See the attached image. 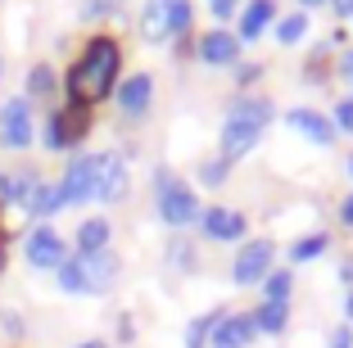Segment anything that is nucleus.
Here are the masks:
<instances>
[{"mask_svg": "<svg viewBox=\"0 0 353 348\" xmlns=\"http://www.w3.org/2000/svg\"><path fill=\"white\" fill-rule=\"evenodd\" d=\"M272 118H276V104H272L268 95H240V100H231L227 123H222V158H227V163L245 158V154L263 141V127H268Z\"/></svg>", "mask_w": 353, "mask_h": 348, "instance_id": "2", "label": "nucleus"}, {"mask_svg": "<svg viewBox=\"0 0 353 348\" xmlns=\"http://www.w3.org/2000/svg\"><path fill=\"white\" fill-rule=\"evenodd\" d=\"M331 249V236L326 231H312V236H299L290 245V263H312V258H322Z\"/></svg>", "mask_w": 353, "mask_h": 348, "instance_id": "22", "label": "nucleus"}, {"mask_svg": "<svg viewBox=\"0 0 353 348\" xmlns=\"http://www.w3.org/2000/svg\"><path fill=\"white\" fill-rule=\"evenodd\" d=\"M54 91V68L50 63H37V68L28 72V100L32 95H50Z\"/></svg>", "mask_w": 353, "mask_h": 348, "instance_id": "27", "label": "nucleus"}, {"mask_svg": "<svg viewBox=\"0 0 353 348\" xmlns=\"http://www.w3.org/2000/svg\"><path fill=\"white\" fill-rule=\"evenodd\" d=\"M208 5H213V0H208Z\"/></svg>", "mask_w": 353, "mask_h": 348, "instance_id": "44", "label": "nucleus"}, {"mask_svg": "<svg viewBox=\"0 0 353 348\" xmlns=\"http://www.w3.org/2000/svg\"><path fill=\"white\" fill-rule=\"evenodd\" d=\"M285 123H290L294 132L303 136V141L322 145V150H326V145L335 141V136H340V132H335V123H331V118H326V113H317V109H308V104H299V109H290V113H285Z\"/></svg>", "mask_w": 353, "mask_h": 348, "instance_id": "13", "label": "nucleus"}, {"mask_svg": "<svg viewBox=\"0 0 353 348\" xmlns=\"http://www.w3.org/2000/svg\"><path fill=\"white\" fill-rule=\"evenodd\" d=\"M331 10L340 14V19H353V0H331Z\"/></svg>", "mask_w": 353, "mask_h": 348, "instance_id": "36", "label": "nucleus"}, {"mask_svg": "<svg viewBox=\"0 0 353 348\" xmlns=\"http://www.w3.org/2000/svg\"><path fill=\"white\" fill-rule=\"evenodd\" d=\"M37 185H41V176L32 172V167H14V172L0 176V204H19V208H28L32 195H37Z\"/></svg>", "mask_w": 353, "mask_h": 348, "instance_id": "16", "label": "nucleus"}, {"mask_svg": "<svg viewBox=\"0 0 353 348\" xmlns=\"http://www.w3.org/2000/svg\"><path fill=\"white\" fill-rule=\"evenodd\" d=\"M114 100H118V109H123V118H127V123L145 118L150 100H154V77H150V72H132L127 82H118Z\"/></svg>", "mask_w": 353, "mask_h": 348, "instance_id": "12", "label": "nucleus"}, {"mask_svg": "<svg viewBox=\"0 0 353 348\" xmlns=\"http://www.w3.org/2000/svg\"><path fill=\"white\" fill-rule=\"evenodd\" d=\"M0 77H5V59H0Z\"/></svg>", "mask_w": 353, "mask_h": 348, "instance_id": "43", "label": "nucleus"}, {"mask_svg": "<svg viewBox=\"0 0 353 348\" xmlns=\"http://www.w3.org/2000/svg\"><path fill=\"white\" fill-rule=\"evenodd\" d=\"M326 348H353V326H349V321L331 330V344H326Z\"/></svg>", "mask_w": 353, "mask_h": 348, "instance_id": "31", "label": "nucleus"}, {"mask_svg": "<svg viewBox=\"0 0 353 348\" xmlns=\"http://www.w3.org/2000/svg\"><path fill=\"white\" fill-rule=\"evenodd\" d=\"M340 222H344V226H353V190L340 199Z\"/></svg>", "mask_w": 353, "mask_h": 348, "instance_id": "34", "label": "nucleus"}, {"mask_svg": "<svg viewBox=\"0 0 353 348\" xmlns=\"http://www.w3.org/2000/svg\"><path fill=\"white\" fill-rule=\"evenodd\" d=\"M109 236H114L109 217H86V222L77 226V254H100V249H109Z\"/></svg>", "mask_w": 353, "mask_h": 348, "instance_id": "19", "label": "nucleus"}, {"mask_svg": "<svg viewBox=\"0 0 353 348\" xmlns=\"http://www.w3.org/2000/svg\"><path fill=\"white\" fill-rule=\"evenodd\" d=\"M236 77H240V86H254L263 77V68L259 63H236Z\"/></svg>", "mask_w": 353, "mask_h": 348, "instance_id": "32", "label": "nucleus"}, {"mask_svg": "<svg viewBox=\"0 0 353 348\" xmlns=\"http://www.w3.org/2000/svg\"><path fill=\"white\" fill-rule=\"evenodd\" d=\"M86 132H91V104L63 100V109H54L50 123H46V145L50 150H73Z\"/></svg>", "mask_w": 353, "mask_h": 348, "instance_id": "6", "label": "nucleus"}, {"mask_svg": "<svg viewBox=\"0 0 353 348\" xmlns=\"http://www.w3.org/2000/svg\"><path fill=\"white\" fill-rule=\"evenodd\" d=\"M340 72H344V77H349V82H353V45H349V50L340 54Z\"/></svg>", "mask_w": 353, "mask_h": 348, "instance_id": "35", "label": "nucleus"}, {"mask_svg": "<svg viewBox=\"0 0 353 348\" xmlns=\"http://www.w3.org/2000/svg\"><path fill=\"white\" fill-rule=\"evenodd\" d=\"M236 19H240L236 37H240V45H245V41H259V37L281 19V14H276V5H272V0H245V10H240Z\"/></svg>", "mask_w": 353, "mask_h": 348, "instance_id": "15", "label": "nucleus"}, {"mask_svg": "<svg viewBox=\"0 0 353 348\" xmlns=\"http://www.w3.org/2000/svg\"><path fill=\"white\" fill-rule=\"evenodd\" d=\"M154 190H159V217H163L172 231L199 222V199H195V190H190L181 176L159 172V176H154Z\"/></svg>", "mask_w": 353, "mask_h": 348, "instance_id": "4", "label": "nucleus"}, {"mask_svg": "<svg viewBox=\"0 0 353 348\" xmlns=\"http://www.w3.org/2000/svg\"><path fill=\"white\" fill-rule=\"evenodd\" d=\"M77 348H104V339H86V344H77Z\"/></svg>", "mask_w": 353, "mask_h": 348, "instance_id": "39", "label": "nucleus"}, {"mask_svg": "<svg viewBox=\"0 0 353 348\" xmlns=\"http://www.w3.org/2000/svg\"><path fill=\"white\" fill-rule=\"evenodd\" d=\"M190 23H195V14H190V0H172V37L190 32Z\"/></svg>", "mask_w": 353, "mask_h": 348, "instance_id": "28", "label": "nucleus"}, {"mask_svg": "<svg viewBox=\"0 0 353 348\" xmlns=\"http://www.w3.org/2000/svg\"><path fill=\"white\" fill-rule=\"evenodd\" d=\"M240 0H213V19H231Z\"/></svg>", "mask_w": 353, "mask_h": 348, "instance_id": "33", "label": "nucleus"}, {"mask_svg": "<svg viewBox=\"0 0 353 348\" xmlns=\"http://www.w3.org/2000/svg\"><path fill=\"white\" fill-rule=\"evenodd\" d=\"M118 72H123V45L114 37H91L68 68V100L77 104H100L118 91Z\"/></svg>", "mask_w": 353, "mask_h": 348, "instance_id": "1", "label": "nucleus"}, {"mask_svg": "<svg viewBox=\"0 0 353 348\" xmlns=\"http://www.w3.org/2000/svg\"><path fill=\"white\" fill-rule=\"evenodd\" d=\"M227 172H231V163L222 158V154H218V158H204V163L195 167L199 185H222V181H227Z\"/></svg>", "mask_w": 353, "mask_h": 348, "instance_id": "26", "label": "nucleus"}, {"mask_svg": "<svg viewBox=\"0 0 353 348\" xmlns=\"http://www.w3.org/2000/svg\"><path fill=\"white\" fill-rule=\"evenodd\" d=\"M59 208H63V199H59V185H37V195H32V204H28V217L46 222V217H54Z\"/></svg>", "mask_w": 353, "mask_h": 348, "instance_id": "23", "label": "nucleus"}, {"mask_svg": "<svg viewBox=\"0 0 353 348\" xmlns=\"http://www.w3.org/2000/svg\"><path fill=\"white\" fill-rule=\"evenodd\" d=\"M227 317L222 307H213L208 317H195L190 321V330H186V348H208V339H213V330H218V321Z\"/></svg>", "mask_w": 353, "mask_h": 348, "instance_id": "24", "label": "nucleus"}, {"mask_svg": "<svg viewBox=\"0 0 353 348\" xmlns=\"http://www.w3.org/2000/svg\"><path fill=\"white\" fill-rule=\"evenodd\" d=\"M299 5H303V14H308V10H312V5H326V0H299Z\"/></svg>", "mask_w": 353, "mask_h": 348, "instance_id": "41", "label": "nucleus"}, {"mask_svg": "<svg viewBox=\"0 0 353 348\" xmlns=\"http://www.w3.org/2000/svg\"><path fill=\"white\" fill-rule=\"evenodd\" d=\"M240 37L236 32H227V28H208L204 37L195 41V54H199V63H208V68H236L240 63Z\"/></svg>", "mask_w": 353, "mask_h": 348, "instance_id": "11", "label": "nucleus"}, {"mask_svg": "<svg viewBox=\"0 0 353 348\" xmlns=\"http://www.w3.org/2000/svg\"><path fill=\"white\" fill-rule=\"evenodd\" d=\"M0 272H5V231H0Z\"/></svg>", "mask_w": 353, "mask_h": 348, "instance_id": "40", "label": "nucleus"}, {"mask_svg": "<svg viewBox=\"0 0 353 348\" xmlns=\"http://www.w3.org/2000/svg\"><path fill=\"white\" fill-rule=\"evenodd\" d=\"M118 280V258L109 249L100 254H77L59 267V289L63 294H104Z\"/></svg>", "mask_w": 353, "mask_h": 348, "instance_id": "3", "label": "nucleus"}, {"mask_svg": "<svg viewBox=\"0 0 353 348\" xmlns=\"http://www.w3.org/2000/svg\"><path fill=\"white\" fill-rule=\"evenodd\" d=\"M127 195V163L118 150H104V154H91V190L86 199L91 204H123Z\"/></svg>", "mask_w": 353, "mask_h": 348, "instance_id": "5", "label": "nucleus"}, {"mask_svg": "<svg viewBox=\"0 0 353 348\" xmlns=\"http://www.w3.org/2000/svg\"><path fill=\"white\" fill-rule=\"evenodd\" d=\"M340 280H344V285H349V289H353V258H349V263H344V267H340Z\"/></svg>", "mask_w": 353, "mask_h": 348, "instance_id": "37", "label": "nucleus"}, {"mask_svg": "<svg viewBox=\"0 0 353 348\" xmlns=\"http://www.w3.org/2000/svg\"><path fill=\"white\" fill-rule=\"evenodd\" d=\"M263 289H268V303H285L290 298V289H294V272H285V267H272L268 276H263Z\"/></svg>", "mask_w": 353, "mask_h": 348, "instance_id": "25", "label": "nucleus"}, {"mask_svg": "<svg viewBox=\"0 0 353 348\" xmlns=\"http://www.w3.org/2000/svg\"><path fill=\"white\" fill-rule=\"evenodd\" d=\"M199 231L208 240H218V245H240L250 236V222H245V213H236L227 204H208V208H199Z\"/></svg>", "mask_w": 353, "mask_h": 348, "instance_id": "9", "label": "nucleus"}, {"mask_svg": "<svg viewBox=\"0 0 353 348\" xmlns=\"http://www.w3.org/2000/svg\"><path fill=\"white\" fill-rule=\"evenodd\" d=\"M308 23H312L308 14L294 10V14H281V19L272 23V32H276V41H281V45H299L303 37H308Z\"/></svg>", "mask_w": 353, "mask_h": 348, "instance_id": "21", "label": "nucleus"}, {"mask_svg": "<svg viewBox=\"0 0 353 348\" xmlns=\"http://www.w3.org/2000/svg\"><path fill=\"white\" fill-rule=\"evenodd\" d=\"M272 258H276L272 240H245L236 249V263H231V280L236 285H263V276L272 272Z\"/></svg>", "mask_w": 353, "mask_h": 348, "instance_id": "8", "label": "nucleus"}, {"mask_svg": "<svg viewBox=\"0 0 353 348\" xmlns=\"http://www.w3.org/2000/svg\"><path fill=\"white\" fill-rule=\"evenodd\" d=\"M331 123H335V132H349V136H353V95H344V100L335 104Z\"/></svg>", "mask_w": 353, "mask_h": 348, "instance_id": "29", "label": "nucleus"}, {"mask_svg": "<svg viewBox=\"0 0 353 348\" xmlns=\"http://www.w3.org/2000/svg\"><path fill=\"white\" fill-rule=\"evenodd\" d=\"M23 258H28L37 272H59V267L68 263V245H63V236L50 222H41L23 236Z\"/></svg>", "mask_w": 353, "mask_h": 348, "instance_id": "7", "label": "nucleus"}, {"mask_svg": "<svg viewBox=\"0 0 353 348\" xmlns=\"http://www.w3.org/2000/svg\"><path fill=\"white\" fill-rule=\"evenodd\" d=\"M344 317H349V326H353V289H349V298H344Z\"/></svg>", "mask_w": 353, "mask_h": 348, "instance_id": "38", "label": "nucleus"}, {"mask_svg": "<svg viewBox=\"0 0 353 348\" xmlns=\"http://www.w3.org/2000/svg\"><path fill=\"white\" fill-rule=\"evenodd\" d=\"M0 145H10V150H28L32 145V100L28 95H14V100L0 104Z\"/></svg>", "mask_w": 353, "mask_h": 348, "instance_id": "10", "label": "nucleus"}, {"mask_svg": "<svg viewBox=\"0 0 353 348\" xmlns=\"http://www.w3.org/2000/svg\"><path fill=\"white\" fill-rule=\"evenodd\" d=\"M141 37L150 45L172 37V0H145V10H141Z\"/></svg>", "mask_w": 353, "mask_h": 348, "instance_id": "18", "label": "nucleus"}, {"mask_svg": "<svg viewBox=\"0 0 353 348\" xmlns=\"http://www.w3.org/2000/svg\"><path fill=\"white\" fill-rule=\"evenodd\" d=\"M344 167H349V176H353V154H349V158H344Z\"/></svg>", "mask_w": 353, "mask_h": 348, "instance_id": "42", "label": "nucleus"}, {"mask_svg": "<svg viewBox=\"0 0 353 348\" xmlns=\"http://www.w3.org/2000/svg\"><path fill=\"white\" fill-rule=\"evenodd\" d=\"M254 326H259V335H281V330L290 326V307H285V303H268V298H263V303L254 307Z\"/></svg>", "mask_w": 353, "mask_h": 348, "instance_id": "20", "label": "nucleus"}, {"mask_svg": "<svg viewBox=\"0 0 353 348\" xmlns=\"http://www.w3.org/2000/svg\"><path fill=\"white\" fill-rule=\"evenodd\" d=\"M254 335H259L254 312H227L218 321V330H213V339H208V348H245L254 344Z\"/></svg>", "mask_w": 353, "mask_h": 348, "instance_id": "14", "label": "nucleus"}, {"mask_svg": "<svg viewBox=\"0 0 353 348\" xmlns=\"http://www.w3.org/2000/svg\"><path fill=\"white\" fill-rule=\"evenodd\" d=\"M123 0H86L82 5V19H104V14H114Z\"/></svg>", "mask_w": 353, "mask_h": 348, "instance_id": "30", "label": "nucleus"}, {"mask_svg": "<svg viewBox=\"0 0 353 348\" xmlns=\"http://www.w3.org/2000/svg\"><path fill=\"white\" fill-rule=\"evenodd\" d=\"M54 185H59L63 208H68V204H82V199H86V190H91V154L73 158V163H68V172H63Z\"/></svg>", "mask_w": 353, "mask_h": 348, "instance_id": "17", "label": "nucleus"}]
</instances>
